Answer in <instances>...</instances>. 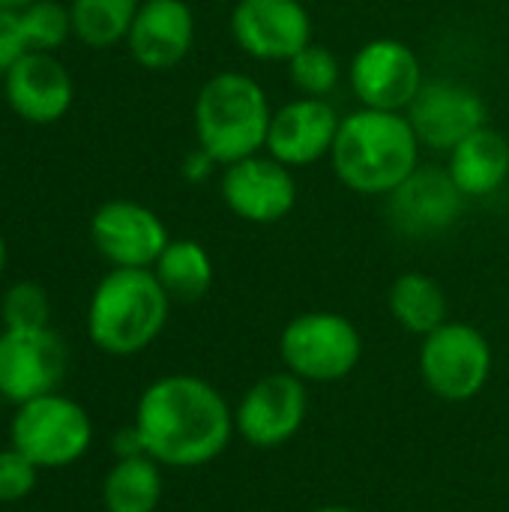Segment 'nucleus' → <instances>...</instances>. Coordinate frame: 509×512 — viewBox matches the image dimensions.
<instances>
[{
    "label": "nucleus",
    "mask_w": 509,
    "mask_h": 512,
    "mask_svg": "<svg viewBox=\"0 0 509 512\" xmlns=\"http://www.w3.org/2000/svg\"><path fill=\"white\" fill-rule=\"evenodd\" d=\"M162 501L159 462L150 456L117 459L102 483V504L108 512H153Z\"/></svg>",
    "instance_id": "nucleus-22"
},
{
    "label": "nucleus",
    "mask_w": 509,
    "mask_h": 512,
    "mask_svg": "<svg viewBox=\"0 0 509 512\" xmlns=\"http://www.w3.org/2000/svg\"><path fill=\"white\" fill-rule=\"evenodd\" d=\"M0 405H3V396H0Z\"/></svg>",
    "instance_id": "nucleus-35"
},
{
    "label": "nucleus",
    "mask_w": 509,
    "mask_h": 512,
    "mask_svg": "<svg viewBox=\"0 0 509 512\" xmlns=\"http://www.w3.org/2000/svg\"><path fill=\"white\" fill-rule=\"evenodd\" d=\"M315 512H354V510H348V507H321V510H315Z\"/></svg>",
    "instance_id": "nucleus-33"
},
{
    "label": "nucleus",
    "mask_w": 509,
    "mask_h": 512,
    "mask_svg": "<svg viewBox=\"0 0 509 512\" xmlns=\"http://www.w3.org/2000/svg\"><path fill=\"white\" fill-rule=\"evenodd\" d=\"M153 273L165 294L177 303H195L201 300L213 285V261L207 249L198 240H171L159 261L153 264Z\"/></svg>",
    "instance_id": "nucleus-20"
},
{
    "label": "nucleus",
    "mask_w": 509,
    "mask_h": 512,
    "mask_svg": "<svg viewBox=\"0 0 509 512\" xmlns=\"http://www.w3.org/2000/svg\"><path fill=\"white\" fill-rule=\"evenodd\" d=\"M66 375V345L51 327L0 333V396L24 405L57 393Z\"/></svg>",
    "instance_id": "nucleus-9"
},
{
    "label": "nucleus",
    "mask_w": 509,
    "mask_h": 512,
    "mask_svg": "<svg viewBox=\"0 0 509 512\" xmlns=\"http://www.w3.org/2000/svg\"><path fill=\"white\" fill-rule=\"evenodd\" d=\"M39 468L15 447L0 450V504H18L33 495Z\"/></svg>",
    "instance_id": "nucleus-27"
},
{
    "label": "nucleus",
    "mask_w": 509,
    "mask_h": 512,
    "mask_svg": "<svg viewBox=\"0 0 509 512\" xmlns=\"http://www.w3.org/2000/svg\"><path fill=\"white\" fill-rule=\"evenodd\" d=\"M90 441L93 423L87 411L60 393L30 399L15 411L12 447L36 468H66L87 453Z\"/></svg>",
    "instance_id": "nucleus-6"
},
{
    "label": "nucleus",
    "mask_w": 509,
    "mask_h": 512,
    "mask_svg": "<svg viewBox=\"0 0 509 512\" xmlns=\"http://www.w3.org/2000/svg\"><path fill=\"white\" fill-rule=\"evenodd\" d=\"M3 270H6V243L0 237V276H3Z\"/></svg>",
    "instance_id": "nucleus-32"
},
{
    "label": "nucleus",
    "mask_w": 509,
    "mask_h": 512,
    "mask_svg": "<svg viewBox=\"0 0 509 512\" xmlns=\"http://www.w3.org/2000/svg\"><path fill=\"white\" fill-rule=\"evenodd\" d=\"M342 117L327 99L300 96L273 111L267 153L288 168H306L330 156Z\"/></svg>",
    "instance_id": "nucleus-17"
},
{
    "label": "nucleus",
    "mask_w": 509,
    "mask_h": 512,
    "mask_svg": "<svg viewBox=\"0 0 509 512\" xmlns=\"http://www.w3.org/2000/svg\"><path fill=\"white\" fill-rule=\"evenodd\" d=\"M231 36L255 60L288 63L312 42V15L300 0H237Z\"/></svg>",
    "instance_id": "nucleus-10"
},
{
    "label": "nucleus",
    "mask_w": 509,
    "mask_h": 512,
    "mask_svg": "<svg viewBox=\"0 0 509 512\" xmlns=\"http://www.w3.org/2000/svg\"><path fill=\"white\" fill-rule=\"evenodd\" d=\"M420 147L405 111L360 108L342 117L330 162L351 192L387 198L420 168Z\"/></svg>",
    "instance_id": "nucleus-2"
},
{
    "label": "nucleus",
    "mask_w": 509,
    "mask_h": 512,
    "mask_svg": "<svg viewBox=\"0 0 509 512\" xmlns=\"http://www.w3.org/2000/svg\"><path fill=\"white\" fill-rule=\"evenodd\" d=\"M114 453H117V459L147 456V453H144V444H141V435H138V429H135V426H129V429L117 432V438H114Z\"/></svg>",
    "instance_id": "nucleus-30"
},
{
    "label": "nucleus",
    "mask_w": 509,
    "mask_h": 512,
    "mask_svg": "<svg viewBox=\"0 0 509 512\" xmlns=\"http://www.w3.org/2000/svg\"><path fill=\"white\" fill-rule=\"evenodd\" d=\"M420 144L450 153L468 135L486 126L483 96L459 81H426L405 111Z\"/></svg>",
    "instance_id": "nucleus-13"
},
{
    "label": "nucleus",
    "mask_w": 509,
    "mask_h": 512,
    "mask_svg": "<svg viewBox=\"0 0 509 512\" xmlns=\"http://www.w3.org/2000/svg\"><path fill=\"white\" fill-rule=\"evenodd\" d=\"M96 252L114 267L150 270L171 243L165 222L138 201H105L90 219Z\"/></svg>",
    "instance_id": "nucleus-12"
},
{
    "label": "nucleus",
    "mask_w": 509,
    "mask_h": 512,
    "mask_svg": "<svg viewBox=\"0 0 509 512\" xmlns=\"http://www.w3.org/2000/svg\"><path fill=\"white\" fill-rule=\"evenodd\" d=\"M270 120L273 108L264 87L237 69L207 78L195 96L198 147L222 168L261 153L267 147Z\"/></svg>",
    "instance_id": "nucleus-4"
},
{
    "label": "nucleus",
    "mask_w": 509,
    "mask_h": 512,
    "mask_svg": "<svg viewBox=\"0 0 509 512\" xmlns=\"http://www.w3.org/2000/svg\"><path fill=\"white\" fill-rule=\"evenodd\" d=\"M390 312L402 330L414 336H429L447 324V297L441 285L426 273H402L390 288Z\"/></svg>",
    "instance_id": "nucleus-21"
},
{
    "label": "nucleus",
    "mask_w": 509,
    "mask_h": 512,
    "mask_svg": "<svg viewBox=\"0 0 509 512\" xmlns=\"http://www.w3.org/2000/svg\"><path fill=\"white\" fill-rule=\"evenodd\" d=\"M3 93L9 108L36 126L57 123L72 108V78L51 51H24L3 72Z\"/></svg>",
    "instance_id": "nucleus-16"
},
{
    "label": "nucleus",
    "mask_w": 509,
    "mask_h": 512,
    "mask_svg": "<svg viewBox=\"0 0 509 512\" xmlns=\"http://www.w3.org/2000/svg\"><path fill=\"white\" fill-rule=\"evenodd\" d=\"M18 27L27 51H54L72 33V15L57 0H33L18 9Z\"/></svg>",
    "instance_id": "nucleus-25"
},
{
    "label": "nucleus",
    "mask_w": 509,
    "mask_h": 512,
    "mask_svg": "<svg viewBox=\"0 0 509 512\" xmlns=\"http://www.w3.org/2000/svg\"><path fill=\"white\" fill-rule=\"evenodd\" d=\"M3 330H39L48 327L51 303L39 282H15L0 303Z\"/></svg>",
    "instance_id": "nucleus-26"
},
{
    "label": "nucleus",
    "mask_w": 509,
    "mask_h": 512,
    "mask_svg": "<svg viewBox=\"0 0 509 512\" xmlns=\"http://www.w3.org/2000/svg\"><path fill=\"white\" fill-rule=\"evenodd\" d=\"M306 387L291 372H276L261 378L240 402L234 426L237 432L261 450L288 444L306 420Z\"/></svg>",
    "instance_id": "nucleus-14"
},
{
    "label": "nucleus",
    "mask_w": 509,
    "mask_h": 512,
    "mask_svg": "<svg viewBox=\"0 0 509 512\" xmlns=\"http://www.w3.org/2000/svg\"><path fill=\"white\" fill-rule=\"evenodd\" d=\"M288 78L303 96L327 99L339 87L342 66H339V57L327 45L309 42L300 54L288 60Z\"/></svg>",
    "instance_id": "nucleus-24"
},
{
    "label": "nucleus",
    "mask_w": 509,
    "mask_h": 512,
    "mask_svg": "<svg viewBox=\"0 0 509 512\" xmlns=\"http://www.w3.org/2000/svg\"><path fill=\"white\" fill-rule=\"evenodd\" d=\"M171 297L153 270L114 267L93 291L87 306L90 342L111 357H132L165 330Z\"/></svg>",
    "instance_id": "nucleus-3"
},
{
    "label": "nucleus",
    "mask_w": 509,
    "mask_h": 512,
    "mask_svg": "<svg viewBox=\"0 0 509 512\" xmlns=\"http://www.w3.org/2000/svg\"><path fill=\"white\" fill-rule=\"evenodd\" d=\"M489 3H501V0H489Z\"/></svg>",
    "instance_id": "nucleus-34"
},
{
    "label": "nucleus",
    "mask_w": 509,
    "mask_h": 512,
    "mask_svg": "<svg viewBox=\"0 0 509 512\" xmlns=\"http://www.w3.org/2000/svg\"><path fill=\"white\" fill-rule=\"evenodd\" d=\"M33 0H0V9H9V12H18L24 6H30Z\"/></svg>",
    "instance_id": "nucleus-31"
},
{
    "label": "nucleus",
    "mask_w": 509,
    "mask_h": 512,
    "mask_svg": "<svg viewBox=\"0 0 509 512\" xmlns=\"http://www.w3.org/2000/svg\"><path fill=\"white\" fill-rule=\"evenodd\" d=\"M141 0H72V33L90 48H108L129 36Z\"/></svg>",
    "instance_id": "nucleus-23"
},
{
    "label": "nucleus",
    "mask_w": 509,
    "mask_h": 512,
    "mask_svg": "<svg viewBox=\"0 0 509 512\" xmlns=\"http://www.w3.org/2000/svg\"><path fill=\"white\" fill-rule=\"evenodd\" d=\"M465 195L447 168L420 165L399 189L387 195L390 222L405 237H432L456 225L465 210Z\"/></svg>",
    "instance_id": "nucleus-15"
},
{
    "label": "nucleus",
    "mask_w": 509,
    "mask_h": 512,
    "mask_svg": "<svg viewBox=\"0 0 509 512\" xmlns=\"http://www.w3.org/2000/svg\"><path fill=\"white\" fill-rule=\"evenodd\" d=\"M420 372L435 396L447 402H468L489 381L492 348L477 327L447 321L423 336Z\"/></svg>",
    "instance_id": "nucleus-7"
},
{
    "label": "nucleus",
    "mask_w": 509,
    "mask_h": 512,
    "mask_svg": "<svg viewBox=\"0 0 509 512\" xmlns=\"http://www.w3.org/2000/svg\"><path fill=\"white\" fill-rule=\"evenodd\" d=\"M348 78L360 108L378 111H408L426 84L417 51L390 36L366 42L348 66Z\"/></svg>",
    "instance_id": "nucleus-8"
},
{
    "label": "nucleus",
    "mask_w": 509,
    "mask_h": 512,
    "mask_svg": "<svg viewBox=\"0 0 509 512\" xmlns=\"http://www.w3.org/2000/svg\"><path fill=\"white\" fill-rule=\"evenodd\" d=\"M279 354L300 381L330 384L351 375L363 357L360 330L336 312L297 315L279 339Z\"/></svg>",
    "instance_id": "nucleus-5"
},
{
    "label": "nucleus",
    "mask_w": 509,
    "mask_h": 512,
    "mask_svg": "<svg viewBox=\"0 0 509 512\" xmlns=\"http://www.w3.org/2000/svg\"><path fill=\"white\" fill-rule=\"evenodd\" d=\"M219 189L225 207L237 219L252 225L282 222L297 204V180L291 168L273 159L270 153H255L225 165Z\"/></svg>",
    "instance_id": "nucleus-11"
},
{
    "label": "nucleus",
    "mask_w": 509,
    "mask_h": 512,
    "mask_svg": "<svg viewBox=\"0 0 509 512\" xmlns=\"http://www.w3.org/2000/svg\"><path fill=\"white\" fill-rule=\"evenodd\" d=\"M138 66L150 72L174 69L195 42V15L183 0H144L126 36Z\"/></svg>",
    "instance_id": "nucleus-18"
},
{
    "label": "nucleus",
    "mask_w": 509,
    "mask_h": 512,
    "mask_svg": "<svg viewBox=\"0 0 509 512\" xmlns=\"http://www.w3.org/2000/svg\"><path fill=\"white\" fill-rule=\"evenodd\" d=\"M447 171L465 198H489L509 177V141L492 126L477 129L450 150Z\"/></svg>",
    "instance_id": "nucleus-19"
},
{
    "label": "nucleus",
    "mask_w": 509,
    "mask_h": 512,
    "mask_svg": "<svg viewBox=\"0 0 509 512\" xmlns=\"http://www.w3.org/2000/svg\"><path fill=\"white\" fill-rule=\"evenodd\" d=\"M219 162L207 153V150H195V153H189L186 156V165H183V174L189 177V180H204V177H210L213 174V168H216Z\"/></svg>",
    "instance_id": "nucleus-29"
},
{
    "label": "nucleus",
    "mask_w": 509,
    "mask_h": 512,
    "mask_svg": "<svg viewBox=\"0 0 509 512\" xmlns=\"http://www.w3.org/2000/svg\"><path fill=\"white\" fill-rule=\"evenodd\" d=\"M27 51L21 27H18V12L0 9V75Z\"/></svg>",
    "instance_id": "nucleus-28"
},
{
    "label": "nucleus",
    "mask_w": 509,
    "mask_h": 512,
    "mask_svg": "<svg viewBox=\"0 0 509 512\" xmlns=\"http://www.w3.org/2000/svg\"><path fill=\"white\" fill-rule=\"evenodd\" d=\"M144 453L168 468H201L231 441L234 417L216 387L192 375L153 381L135 408Z\"/></svg>",
    "instance_id": "nucleus-1"
}]
</instances>
